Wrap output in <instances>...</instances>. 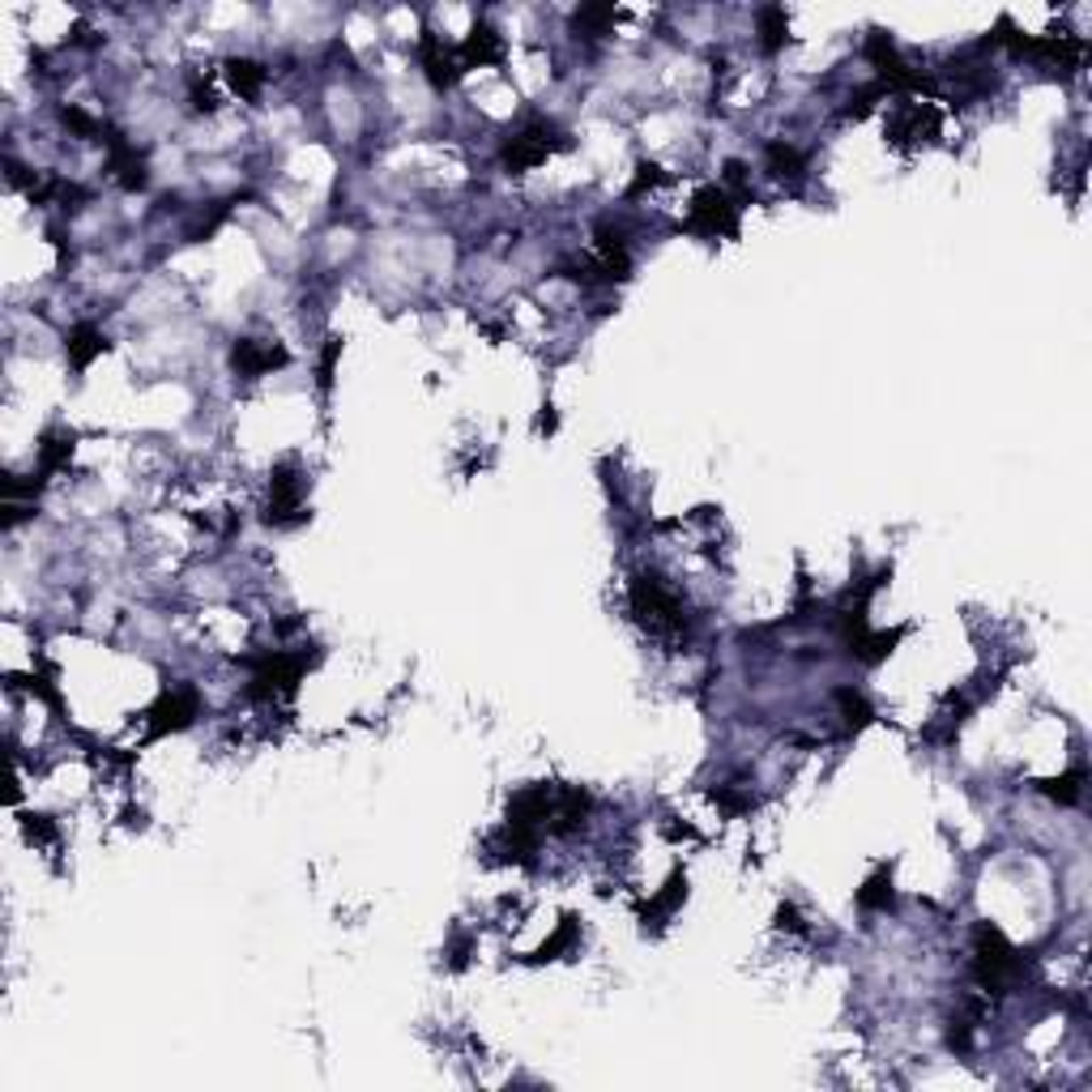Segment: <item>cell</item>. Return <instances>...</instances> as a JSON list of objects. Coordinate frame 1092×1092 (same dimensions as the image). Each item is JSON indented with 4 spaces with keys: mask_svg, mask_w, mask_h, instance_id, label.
<instances>
[{
    "mask_svg": "<svg viewBox=\"0 0 1092 1092\" xmlns=\"http://www.w3.org/2000/svg\"><path fill=\"white\" fill-rule=\"evenodd\" d=\"M777 926H781V931H794V935L807 931V926H803V913H798L794 905H781V909H777Z\"/></svg>",
    "mask_w": 1092,
    "mask_h": 1092,
    "instance_id": "836d02e7",
    "label": "cell"
},
{
    "mask_svg": "<svg viewBox=\"0 0 1092 1092\" xmlns=\"http://www.w3.org/2000/svg\"><path fill=\"white\" fill-rule=\"evenodd\" d=\"M338 359H342V338L334 334V338H325V351H321V359H316V384H321V393H329V388H334Z\"/></svg>",
    "mask_w": 1092,
    "mask_h": 1092,
    "instance_id": "83f0119b",
    "label": "cell"
},
{
    "mask_svg": "<svg viewBox=\"0 0 1092 1092\" xmlns=\"http://www.w3.org/2000/svg\"><path fill=\"white\" fill-rule=\"evenodd\" d=\"M303 470L299 462H278L269 470V504H265V525H278V529H290V525H303L308 512H303Z\"/></svg>",
    "mask_w": 1092,
    "mask_h": 1092,
    "instance_id": "5b68a950",
    "label": "cell"
},
{
    "mask_svg": "<svg viewBox=\"0 0 1092 1092\" xmlns=\"http://www.w3.org/2000/svg\"><path fill=\"white\" fill-rule=\"evenodd\" d=\"M568 145H572V141H568L564 128H555L551 120H529L521 132H512V137L504 141L499 162H504L512 175H521V171L538 167L542 158H551L555 150H568Z\"/></svg>",
    "mask_w": 1092,
    "mask_h": 1092,
    "instance_id": "277c9868",
    "label": "cell"
},
{
    "mask_svg": "<svg viewBox=\"0 0 1092 1092\" xmlns=\"http://www.w3.org/2000/svg\"><path fill=\"white\" fill-rule=\"evenodd\" d=\"M419 65H423V73H427V82L436 86V90H449V86H457V77L466 73L457 60H453V52L431 34V30H423L419 34Z\"/></svg>",
    "mask_w": 1092,
    "mask_h": 1092,
    "instance_id": "8fae6325",
    "label": "cell"
},
{
    "mask_svg": "<svg viewBox=\"0 0 1092 1092\" xmlns=\"http://www.w3.org/2000/svg\"><path fill=\"white\" fill-rule=\"evenodd\" d=\"M577 939H581V922H577L572 913H564V918H559V926H555V935H551V939H547V944H542L534 956H529V965H547V961H559L564 952H572V948H577Z\"/></svg>",
    "mask_w": 1092,
    "mask_h": 1092,
    "instance_id": "603a6c76",
    "label": "cell"
},
{
    "mask_svg": "<svg viewBox=\"0 0 1092 1092\" xmlns=\"http://www.w3.org/2000/svg\"><path fill=\"white\" fill-rule=\"evenodd\" d=\"M683 900H687V875H683V870H675V875L657 888V896L640 909V922H644V926H662V922H666V918H670Z\"/></svg>",
    "mask_w": 1092,
    "mask_h": 1092,
    "instance_id": "e0dca14e",
    "label": "cell"
},
{
    "mask_svg": "<svg viewBox=\"0 0 1092 1092\" xmlns=\"http://www.w3.org/2000/svg\"><path fill=\"white\" fill-rule=\"evenodd\" d=\"M662 184H666V171L657 162H636V175L627 184V201H636V197H644V193H653Z\"/></svg>",
    "mask_w": 1092,
    "mask_h": 1092,
    "instance_id": "f1b7e54d",
    "label": "cell"
},
{
    "mask_svg": "<svg viewBox=\"0 0 1092 1092\" xmlns=\"http://www.w3.org/2000/svg\"><path fill=\"white\" fill-rule=\"evenodd\" d=\"M883 95H888V86H883V82H875V86H862V90H857V95L850 99V108H846L841 116H846V120H862V116H870V112H875V103H879Z\"/></svg>",
    "mask_w": 1092,
    "mask_h": 1092,
    "instance_id": "f546056e",
    "label": "cell"
},
{
    "mask_svg": "<svg viewBox=\"0 0 1092 1092\" xmlns=\"http://www.w3.org/2000/svg\"><path fill=\"white\" fill-rule=\"evenodd\" d=\"M60 124H65L69 137H77V141H99V137H103V124L95 120L90 112H82L77 103H65V108H60Z\"/></svg>",
    "mask_w": 1092,
    "mask_h": 1092,
    "instance_id": "4316f807",
    "label": "cell"
},
{
    "mask_svg": "<svg viewBox=\"0 0 1092 1092\" xmlns=\"http://www.w3.org/2000/svg\"><path fill=\"white\" fill-rule=\"evenodd\" d=\"M223 69H227V82H231V90H236L240 99H260V90H265V82H269V69H265L260 60H252V56H231Z\"/></svg>",
    "mask_w": 1092,
    "mask_h": 1092,
    "instance_id": "d6986e66",
    "label": "cell"
},
{
    "mask_svg": "<svg viewBox=\"0 0 1092 1092\" xmlns=\"http://www.w3.org/2000/svg\"><path fill=\"white\" fill-rule=\"evenodd\" d=\"M590 811H594V798H590L581 785L555 790V807H551V820H547V828H551L555 837H572V833H581V828H585Z\"/></svg>",
    "mask_w": 1092,
    "mask_h": 1092,
    "instance_id": "30bf717a",
    "label": "cell"
},
{
    "mask_svg": "<svg viewBox=\"0 0 1092 1092\" xmlns=\"http://www.w3.org/2000/svg\"><path fill=\"white\" fill-rule=\"evenodd\" d=\"M837 709H841V718H846V729H850V734H862V729L875 722L870 700H866L862 692H853V687H841V692H837Z\"/></svg>",
    "mask_w": 1092,
    "mask_h": 1092,
    "instance_id": "484cf974",
    "label": "cell"
},
{
    "mask_svg": "<svg viewBox=\"0 0 1092 1092\" xmlns=\"http://www.w3.org/2000/svg\"><path fill=\"white\" fill-rule=\"evenodd\" d=\"M551 807H555V790L551 785H525L508 803V824L512 828H542L551 820Z\"/></svg>",
    "mask_w": 1092,
    "mask_h": 1092,
    "instance_id": "7c38bea8",
    "label": "cell"
},
{
    "mask_svg": "<svg viewBox=\"0 0 1092 1092\" xmlns=\"http://www.w3.org/2000/svg\"><path fill=\"white\" fill-rule=\"evenodd\" d=\"M286 364H290V351H286V346H278V342L240 338V342L231 346V367H236V375H243V380H260L265 371L286 367Z\"/></svg>",
    "mask_w": 1092,
    "mask_h": 1092,
    "instance_id": "9c48e42d",
    "label": "cell"
},
{
    "mask_svg": "<svg viewBox=\"0 0 1092 1092\" xmlns=\"http://www.w3.org/2000/svg\"><path fill=\"white\" fill-rule=\"evenodd\" d=\"M755 30H760V52L777 56L790 43V13L781 4H768V9L755 13Z\"/></svg>",
    "mask_w": 1092,
    "mask_h": 1092,
    "instance_id": "ffe728a7",
    "label": "cell"
},
{
    "mask_svg": "<svg viewBox=\"0 0 1092 1092\" xmlns=\"http://www.w3.org/2000/svg\"><path fill=\"white\" fill-rule=\"evenodd\" d=\"M598 252H602V273H607V282H627V273H632V252H627V236L619 231V227H610V223H598Z\"/></svg>",
    "mask_w": 1092,
    "mask_h": 1092,
    "instance_id": "2e32d148",
    "label": "cell"
},
{
    "mask_svg": "<svg viewBox=\"0 0 1092 1092\" xmlns=\"http://www.w3.org/2000/svg\"><path fill=\"white\" fill-rule=\"evenodd\" d=\"M614 17H619L614 4H581V9L572 13V30H581L585 39H602L610 26H614Z\"/></svg>",
    "mask_w": 1092,
    "mask_h": 1092,
    "instance_id": "d4e9b609",
    "label": "cell"
},
{
    "mask_svg": "<svg viewBox=\"0 0 1092 1092\" xmlns=\"http://www.w3.org/2000/svg\"><path fill=\"white\" fill-rule=\"evenodd\" d=\"M764 162H768V175L772 180H790V184H798L803 180V171H807V158H803V150H794L790 141H768L764 145Z\"/></svg>",
    "mask_w": 1092,
    "mask_h": 1092,
    "instance_id": "44dd1931",
    "label": "cell"
},
{
    "mask_svg": "<svg viewBox=\"0 0 1092 1092\" xmlns=\"http://www.w3.org/2000/svg\"><path fill=\"white\" fill-rule=\"evenodd\" d=\"M103 145H108V167L116 171V180H120V188L128 193H141L145 188V154L124 137L120 128H103V137H99Z\"/></svg>",
    "mask_w": 1092,
    "mask_h": 1092,
    "instance_id": "ba28073f",
    "label": "cell"
},
{
    "mask_svg": "<svg viewBox=\"0 0 1092 1092\" xmlns=\"http://www.w3.org/2000/svg\"><path fill=\"white\" fill-rule=\"evenodd\" d=\"M709 798H713L726 816H747V811L755 807V798H751V794H742V790H734V785H718Z\"/></svg>",
    "mask_w": 1092,
    "mask_h": 1092,
    "instance_id": "1f68e13d",
    "label": "cell"
},
{
    "mask_svg": "<svg viewBox=\"0 0 1092 1092\" xmlns=\"http://www.w3.org/2000/svg\"><path fill=\"white\" fill-rule=\"evenodd\" d=\"M1084 781H1089V772H1084V768H1072V772H1063V777L1037 781V790H1041L1046 798H1054L1059 807H1076V803L1084 798Z\"/></svg>",
    "mask_w": 1092,
    "mask_h": 1092,
    "instance_id": "cb8c5ba5",
    "label": "cell"
},
{
    "mask_svg": "<svg viewBox=\"0 0 1092 1092\" xmlns=\"http://www.w3.org/2000/svg\"><path fill=\"white\" fill-rule=\"evenodd\" d=\"M857 909L862 913H883V909H892V900H896V892H892V866H879L862 888H857Z\"/></svg>",
    "mask_w": 1092,
    "mask_h": 1092,
    "instance_id": "7402d4cb",
    "label": "cell"
},
{
    "mask_svg": "<svg viewBox=\"0 0 1092 1092\" xmlns=\"http://www.w3.org/2000/svg\"><path fill=\"white\" fill-rule=\"evenodd\" d=\"M1024 956L1007 944V935L990 922L977 926L973 935V981L985 990V994H1007L1020 977H1024Z\"/></svg>",
    "mask_w": 1092,
    "mask_h": 1092,
    "instance_id": "7a4b0ae2",
    "label": "cell"
},
{
    "mask_svg": "<svg viewBox=\"0 0 1092 1092\" xmlns=\"http://www.w3.org/2000/svg\"><path fill=\"white\" fill-rule=\"evenodd\" d=\"M201 713V696L197 687L180 683L171 692H162L150 709H145V738H167V734H180V729L193 726V718Z\"/></svg>",
    "mask_w": 1092,
    "mask_h": 1092,
    "instance_id": "52a82bcc",
    "label": "cell"
},
{
    "mask_svg": "<svg viewBox=\"0 0 1092 1092\" xmlns=\"http://www.w3.org/2000/svg\"><path fill=\"white\" fill-rule=\"evenodd\" d=\"M252 666V679H247V700H260V705H273L282 696H295L299 692V679L308 675V657L303 653H260V657H247Z\"/></svg>",
    "mask_w": 1092,
    "mask_h": 1092,
    "instance_id": "3957f363",
    "label": "cell"
},
{
    "mask_svg": "<svg viewBox=\"0 0 1092 1092\" xmlns=\"http://www.w3.org/2000/svg\"><path fill=\"white\" fill-rule=\"evenodd\" d=\"M457 56H462V69L499 65V60H504V39H499V30H495L491 22H474L470 34H466V43L457 47Z\"/></svg>",
    "mask_w": 1092,
    "mask_h": 1092,
    "instance_id": "5bb4252c",
    "label": "cell"
},
{
    "mask_svg": "<svg viewBox=\"0 0 1092 1092\" xmlns=\"http://www.w3.org/2000/svg\"><path fill=\"white\" fill-rule=\"evenodd\" d=\"M534 427H538V436H551V431L559 427V414H555V406H542V414H538V423H534Z\"/></svg>",
    "mask_w": 1092,
    "mask_h": 1092,
    "instance_id": "e575fe53",
    "label": "cell"
},
{
    "mask_svg": "<svg viewBox=\"0 0 1092 1092\" xmlns=\"http://www.w3.org/2000/svg\"><path fill=\"white\" fill-rule=\"evenodd\" d=\"M22 828H26V837L34 841V846H56L60 841V828L52 824V816H22Z\"/></svg>",
    "mask_w": 1092,
    "mask_h": 1092,
    "instance_id": "4dcf8cb0",
    "label": "cell"
},
{
    "mask_svg": "<svg viewBox=\"0 0 1092 1092\" xmlns=\"http://www.w3.org/2000/svg\"><path fill=\"white\" fill-rule=\"evenodd\" d=\"M905 636H909V627H888V632H870V627H866L862 636H853L850 640V653L862 666H879Z\"/></svg>",
    "mask_w": 1092,
    "mask_h": 1092,
    "instance_id": "ac0fdd59",
    "label": "cell"
},
{
    "mask_svg": "<svg viewBox=\"0 0 1092 1092\" xmlns=\"http://www.w3.org/2000/svg\"><path fill=\"white\" fill-rule=\"evenodd\" d=\"M73 449H77V436H73V431H65V427H47V431L39 436V479H52V474L69 470Z\"/></svg>",
    "mask_w": 1092,
    "mask_h": 1092,
    "instance_id": "9a60e30c",
    "label": "cell"
},
{
    "mask_svg": "<svg viewBox=\"0 0 1092 1092\" xmlns=\"http://www.w3.org/2000/svg\"><path fill=\"white\" fill-rule=\"evenodd\" d=\"M108 351H112L108 334H103L99 325H90V321H82V325H73V329L65 334V355H69V367H73V371H86L95 359H103Z\"/></svg>",
    "mask_w": 1092,
    "mask_h": 1092,
    "instance_id": "4fadbf2b",
    "label": "cell"
},
{
    "mask_svg": "<svg viewBox=\"0 0 1092 1092\" xmlns=\"http://www.w3.org/2000/svg\"><path fill=\"white\" fill-rule=\"evenodd\" d=\"M738 201L729 197L726 188H700L696 197H692V214H687V231L692 236H705V240H729V236H738Z\"/></svg>",
    "mask_w": 1092,
    "mask_h": 1092,
    "instance_id": "8992f818",
    "label": "cell"
},
{
    "mask_svg": "<svg viewBox=\"0 0 1092 1092\" xmlns=\"http://www.w3.org/2000/svg\"><path fill=\"white\" fill-rule=\"evenodd\" d=\"M188 95H193V108H197V112H214V108H218V103H214V90H210L201 77H193Z\"/></svg>",
    "mask_w": 1092,
    "mask_h": 1092,
    "instance_id": "d6a6232c",
    "label": "cell"
},
{
    "mask_svg": "<svg viewBox=\"0 0 1092 1092\" xmlns=\"http://www.w3.org/2000/svg\"><path fill=\"white\" fill-rule=\"evenodd\" d=\"M627 602H632V614L640 619L644 632L662 636V640H687V614H683V602L662 585L657 572H636L627 581Z\"/></svg>",
    "mask_w": 1092,
    "mask_h": 1092,
    "instance_id": "6da1fadb",
    "label": "cell"
}]
</instances>
